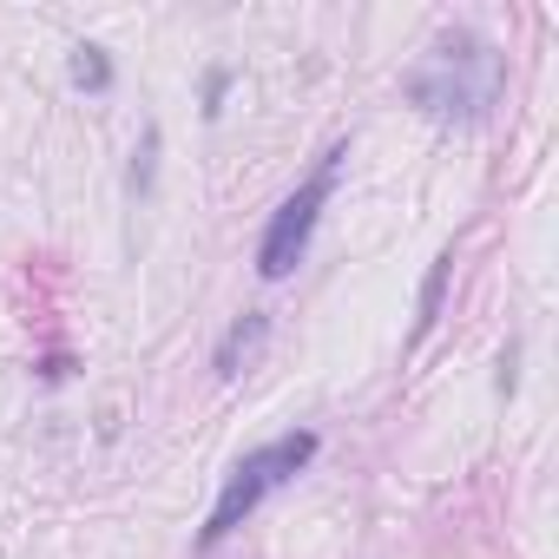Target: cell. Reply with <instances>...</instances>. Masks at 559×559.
<instances>
[{
  "mask_svg": "<svg viewBox=\"0 0 559 559\" xmlns=\"http://www.w3.org/2000/svg\"><path fill=\"white\" fill-rule=\"evenodd\" d=\"M500 86H507L500 47L480 40V34H467V27L441 34V40L428 47V60L415 67V80H408V93H415L421 112H435V119H461V126L487 119L493 99H500Z\"/></svg>",
  "mask_w": 559,
  "mask_h": 559,
  "instance_id": "6da1fadb",
  "label": "cell"
},
{
  "mask_svg": "<svg viewBox=\"0 0 559 559\" xmlns=\"http://www.w3.org/2000/svg\"><path fill=\"white\" fill-rule=\"evenodd\" d=\"M310 461H317V435H310V428H290V435H276V441L250 448V454L224 474V493H217V507H211V520H204L198 546L230 539V533H237V526L263 507V493H276L284 480H297Z\"/></svg>",
  "mask_w": 559,
  "mask_h": 559,
  "instance_id": "7a4b0ae2",
  "label": "cell"
},
{
  "mask_svg": "<svg viewBox=\"0 0 559 559\" xmlns=\"http://www.w3.org/2000/svg\"><path fill=\"white\" fill-rule=\"evenodd\" d=\"M343 145L336 152H323V165L284 198V204H276V217H270V230H263V243H257V270L270 276V284H276V276H290L297 263H304V250H310V230H317V217H323V204H330V191H336V171H343Z\"/></svg>",
  "mask_w": 559,
  "mask_h": 559,
  "instance_id": "3957f363",
  "label": "cell"
},
{
  "mask_svg": "<svg viewBox=\"0 0 559 559\" xmlns=\"http://www.w3.org/2000/svg\"><path fill=\"white\" fill-rule=\"evenodd\" d=\"M263 336H270V323H263V310H243L230 330H224V343H217V376L230 382L237 376V362H250L257 349H263Z\"/></svg>",
  "mask_w": 559,
  "mask_h": 559,
  "instance_id": "277c9868",
  "label": "cell"
},
{
  "mask_svg": "<svg viewBox=\"0 0 559 559\" xmlns=\"http://www.w3.org/2000/svg\"><path fill=\"white\" fill-rule=\"evenodd\" d=\"M448 276H454V250H441L435 257V270H428V284H421V317H415V343L435 330V317H441V290H448Z\"/></svg>",
  "mask_w": 559,
  "mask_h": 559,
  "instance_id": "5b68a950",
  "label": "cell"
},
{
  "mask_svg": "<svg viewBox=\"0 0 559 559\" xmlns=\"http://www.w3.org/2000/svg\"><path fill=\"white\" fill-rule=\"evenodd\" d=\"M73 86L80 93H106L112 86V60H106V47H73Z\"/></svg>",
  "mask_w": 559,
  "mask_h": 559,
  "instance_id": "8992f818",
  "label": "cell"
},
{
  "mask_svg": "<svg viewBox=\"0 0 559 559\" xmlns=\"http://www.w3.org/2000/svg\"><path fill=\"white\" fill-rule=\"evenodd\" d=\"M152 158H158V132H145V139H139V152H132V191H145V185H152Z\"/></svg>",
  "mask_w": 559,
  "mask_h": 559,
  "instance_id": "52a82bcc",
  "label": "cell"
}]
</instances>
